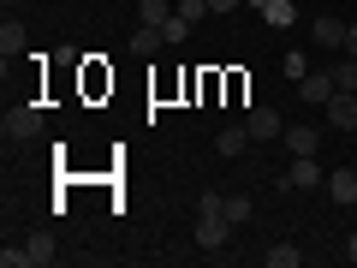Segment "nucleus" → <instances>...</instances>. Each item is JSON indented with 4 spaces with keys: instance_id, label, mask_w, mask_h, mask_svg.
Instances as JSON below:
<instances>
[{
    "instance_id": "obj_9",
    "label": "nucleus",
    "mask_w": 357,
    "mask_h": 268,
    "mask_svg": "<svg viewBox=\"0 0 357 268\" xmlns=\"http://www.w3.org/2000/svg\"><path fill=\"white\" fill-rule=\"evenodd\" d=\"M24 256H30V268H48L54 256H60V239H54L48 227H42V232H30V239H24Z\"/></svg>"
},
{
    "instance_id": "obj_23",
    "label": "nucleus",
    "mask_w": 357,
    "mask_h": 268,
    "mask_svg": "<svg viewBox=\"0 0 357 268\" xmlns=\"http://www.w3.org/2000/svg\"><path fill=\"white\" fill-rule=\"evenodd\" d=\"M345 54L357 60V24H345Z\"/></svg>"
},
{
    "instance_id": "obj_19",
    "label": "nucleus",
    "mask_w": 357,
    "mask_h": 268,
    "mask_svg": "<svg viewBox=\"0 0 357 268\" xmlns=\"http://www.w3.org/2000/svg\"><path fill=\"white\" fill-rule=\"evenodd\" d=\"M161 36H167V48H178V42L191 36V18H178V6H173V18L161 24Z\"/></svg>"
},
{
    "instance_id": "obj_18",
    "label": "nucleus",
    "mask_w": 357,
    "mask_h": 268,
    "mask_svg": "<svg viewBox=\"0 0 357 268\" xmlns=\"http://www.w3.org/2000/svg\"><path fill=\"white\" fill-rule=\"evenodd\" d=\"M328 72H333V84H340V89H351V96H357V60H351V54H345V60H333Z\"/></svg>"
},
{
    "instance_id": "obj_1",
    "label": "nucleus",
    "mask_w": 357,
    "mask_h": 268,
    "mask_svg": "<svg viewBox=\"0 0 357 268\" xmlns=\"http://www.w3.org/2000/svg\"><path fill=\"white\" fill-rule=\"evenodd\" d=\"M42 126H48V114H42L36 102H18V107H6V119H0L6 143H30V137H42Z\"/></svg>"
},
{
    "instance_id": "obj_22",
    "label": "nucleus",
    "mask_w": 357,
    "mask_h": 268,
    "mask_svg": "<svg viewBox=\"0 0 357 268\" xmlns=\"http://www.w3.org/2000/svg\"><path fill=\"white\" fill-rule=\"evenodd\" d=\"M244 0H208V13H238Z\"/></svg>"
},
{
    "instance_id": "obj_15",
    "label": "nucleus",
    "mask_w": 357,
    "mask_h": 268,
    "mask_svg": "<svg viewBox=\"0 0 357 268\" xmlns=\"http://www.w3.org/2000/svg\"><path fill=\"white\" fill-rule=\"evenodd\" d=\"M137 18H143V24H155V30H161L167 18H173V6H167V0H137Z\"/></svg>"
},
{
    "instance_id": "obj_26",
    "label": "nucleus",
    "mask_w": 357,
    "mask_h": 268,
    "mask_svg": "<svg viewBox=\"0 0 357 268\" xmlns=\"http://www.w3.org/2000/svg\"><path fill=\"white\" fill-rule=\"evenodd\" d=\"M351 167H357V161H351Z\"/></svg>"
},
{
    "instance_id": "obj_10",
    "label": "nucleus",
    "mask_w": 357,
    "mask_h": 268,
    "mask_svg": "<svg viewBox=\"0 0 357 268\" xmlns=\"http://www.w3.org/2000/svg\"><path fill=\"white\" fill-rule=\"evenodd\" d=\"M250 126H227V131H215V155H227V161H238L244 149H250Z\"/></svg>"
},
{
    "instance_id": "obj_4",
    "label": "nucleus",
    "mask_w": 357,
    "mask_h": 268,
    "mask_svg": "<svg viewBox=\"0 0 357 268\" xmlns=\"http://www.w3.org/2000/svg\"><path fill=\"white\" fill-rule=\"evenodd\" d=\"M333 72L321 66V72H310V77H298V102H310V107H328V96H333Z\"/></svg>"
},
{
    "instance_id": "obj_5",
    "label": "nucleus",
    "mask_w": 357,
    "mask_h": 268,
    "mask_svg": "<svg viewBox=\"0 0 357 268\" xmlns=\"http://www.w3.org/2000/svg\"><path fill=\"white\" fill-rule=\"evenodd\" d=\"M328 126L333 131H357V96L351 89H333L328 96Z\"/></svg>"
},
{
    "instance_id": "obj_20",
    "label": "nucleus",
    "mask_w": 357,
    "mask_h": 268,
    "mask_svg": "<svg viewBox=\"0 0 357 268\" xmlns=\"http://www.w3.org/2000/svg\"><path fill=\"white\" fill-rule=\"evenodd\" d=\"M280 72H286V77H292V84H298V77H310V72H316V66H310L304 54H286V66H280Z\"/></svg>"
},
{
    "instance_id": "obj_6",
    "label": "nucleus",
    "mask_w": 357,
    "mask_h": 268,
    "mask_svg": "<svg viewBox=\"0 0 357 268\" xmlns=\"http://www.w3.org/2000/svg\"><path fill=\"white\" fill-rule=\"evenodd\" d=\"M280 143H286V155H316L321 149V126H304V119H298V126L280 131Z\"/></svg>"
},
{
    "instance_id": "obj_3",
    "label": "nucleus",
    "mask_w": 357,
    "mask_h": 268,
    "mask_svg": "<svg viewBox=\"0 0 357 268\" xmlns=\"http://www.w3.org/2000/svg\"><path fill=\"white\" fill-rule=\"evenodd\" d=\"M286 185H292V191H316V185H328V167H321L316 155H292V167H286Z\"/></svg>"
},
{
    "instance_id": "obj_13",
    "label": "nucleus",
    "mask_w": 357,
    "mask_h": 268,
    "mask_svg": "<svg viewBox=\"0 0 357 268\" xmlns=\"http://www.w3.org/2000/svg\"><path fill=\"white\" fill-rule=\"evenodd\" d=\"M30 48V36H24V24H18V18H6V24H0V54H6V60H18V54Z\"/></svg>"
},
{
    "instance_id": "obj_21",
    "label": "nucleus",
    "mask_w": 357,
    "mask_h": 268,
    "mask_svg": "<svg viewBox=\"0 0 357 268\" xmlns=\"http://www.w3.org/2000/svg\"><path fill=\"white\" fill-rule=\"evenodd\" d=\"M0 268H30V256H24V244H6V251H0Z\"/></svg>"
},
{
    "instance_id": "obj_7",
    "label": "nucleus",
    "mask_w": 357,
    "mask_h": 268,
    "mask_svg": "<svg viewBox=\"0 0 357 268\" xmlns=\"http://www.w3.org/2000/svg\"><path fill=\"white\" fill-rule=\"evenodd\" d=\"M345 24H351V18H333V13H321L316 24H310V42H316V48H345Z\"/></svg>"
},
{
    "instance_id": "obj_8",
    "label": "nucleus",
    "mask_w": 357,
    "mask_h": 268,
    "mask_svg": "<svg viewBox=\"0 0 357 268\" xmlns=\"http://www.w3.org/2000/svg\"><path fill=\"white\" fill-rule=\"evenodd\" d=\"M244 126H250V137H256V143H274V137L286 131V119L274 114V107H250V119H244Z\"/></svg>"
},
{
    "instance_id": "obj_11",
    "label": "nucleus",
    "mask_w": 357,
    "mask_h": 268,
    "mask_svg": "<svg viewBox=\"0 0 357 268\" xmlns=\"http://www.w3.org/2000/svg\"><path fill=\"white\" fill-rule=\"evenodd\" d=\"M321 191L333 197V203H357V167H340V173H328V185Z\"/></svg>"
},
{
    "instance_id": "obj_12",
    "label": "nucleus",
    "mask_w": 357,
    "mask_h": 268,
    "mask_svg": "<svg viewBox=\"0 0 357 268\" xmlns=\"http://www.w3.org/2000/svg\"><path fill=\"white\" fill-rule=\"evenodd\" d=\"M250 13H262V18H268V24H274V30H286V24H292V18H298V0H256Z\"/></svg>"
},
{
    "instance_id": "obj_25",
    "label": "nucleus",
    "mask_w": 357,
    "mask_h": 268,
    "mask_svg": "<svg viewBox=\"0 0 357 268\" xmlns=\"http://www.w3.org/2000/svg\"><path fill=\"white\" fill-rule=\"evenodd\" d=\"M0 6H6V13H13V6H24V0H0Z\"/></svg>"
},
{
    "instance_id": "obj_17",
    "label": "nucleus",
    "mask_w": 357,
    "mask_h": 268,
    "mask_svg": "<svg viewBox=\"0 0 357 268\" xmlns=\"http://www.w3.org/2000/svg\"><path fill=\"white\" fill-rule=\"evenodd\" d=\"M220 215H227L232 227H244V221L256 215V203H250V197H227V203H220Z\"/></svg>"
},
{
    "instance_id": "obj_2",
    "label": "nucleus",
    "mask_w": 357,
    "mask_h": 268,
    "mask_svg": "<svg viewBox=\"0 0 357 268\" xmlns=\"http://www.w3.org/2000/svg\"><path fill=\"white\" fill-rule=\"evenodd\" d=\"M232 239V221L220 209H197V251H227Z\"/></svg>"
},
{
    "instance_id": "obj_16",
    "label": "nucleus",
    "mask_w": 357,
    "mask_h": 268,
    "mask_svg": "<svg viewBox=\"0 0 357 268\" xmlns=\"http://www.w3.org/2000/svg\"><path fill=\"white\" fill-rule=\"evenodd\" d=\"M298 262H304L298 244H268V268H298Z\"/></svg>"
},
{
    "instance_id": "obj_24",
    "label": "nucleus",
    "mask_w": 357,
    "mask_h": 268,
    "mask_svg": "<svg viewBox=\"0 0 357 268\" xmlns=\"http://www.w3.org/2000/svg\"><path fill=\"white\" fill-rule=\"evenodd\" d=\"M345 262H357V232H345Z\"/></svg>"
},
{
    "instance_id": "obj_14",
    "label": "nucleus",
    "mask_w": 357,
    "mask_h": 268,
    "mask_svg": "<svg viewBox=\"0 0 357 268\" xmlns=\"http://www.w3.org/2000/svg\"><path fill=\"white\" fill-rule=\"evenodd\" d=\"M155 48H167V36H161L155 24H137V30H131V54H137V60H149Z\"/></svg>"
}]
</instances>
